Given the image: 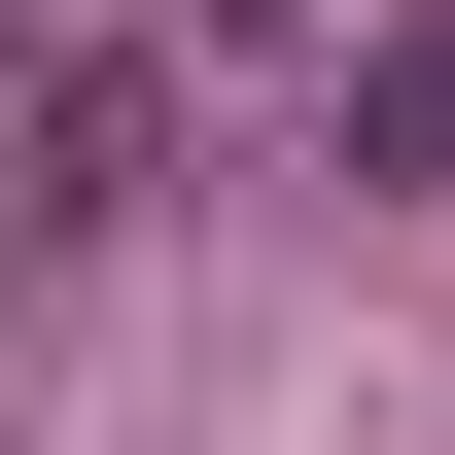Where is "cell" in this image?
Here are the masks:
<instances>
[{"label": "cell", "instance_id": "cell-1", "mask_svg": "<svg viewBox=\"0 0 455 455\" xmlns=\"http://www.w3.org/2000/svg\"><path fill=\"white\" fill-rule=\"evenodd\" d=\"M350 175H455V0H386V36H350Z\"/></svg>", "mask_w": 455, "mask_h": 455}, {"label": "cell", "instance_id": "cell-2", "mask_svg": "<svg viewBox=\"0 0 455 455\" xmlns=\"http://www.w3.org/2000/svg\"><path fill=\"white\" fill-rule=\"evenodd\" d=\"M175 36H281V0H175Z\"/></svg>", "mask_w": 455, "mask_h": 455}]
</instances>
